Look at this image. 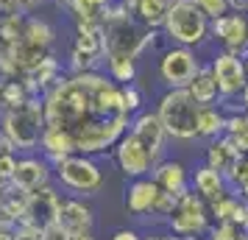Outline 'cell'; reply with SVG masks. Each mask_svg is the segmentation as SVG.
I'll return each instance as SVG.
<instances>
[{
    "mask_svg": "<svg viewBox=\"0 0 248 240\" xmlns=\"http://www.w3.org/2000/svg\"><path fill=\"white\" fill-rule=\"evenodd\" d=\"M45 126L64 128L76 140V154H101L117 145L131 126L120 84L101 70L64 76L42 95Z\"/></svg>",
    "mask_w": 248,
    "mask_h": 240,
    "instance_id": "cell-1",
    "label": "cell"
},
{
    "mask_svg": "<svg viewBox=\"0 0 248 240\" xmlns=\"http://www.w3.org/2000/svg\"><path fill=\"white\" fill-rule=\"evenodd\" d=\"M212 20L192 3V0H173L168 9V17L162 23V31L173 45H184L198 50L212 39Z\"/></svg>",
    "mask_w": 248,
    "mask_h": 240,
    "instance_id": "cell-2",
    "label": "cell"
},
{
    "mask_svg": "<svg viewBox=\"0 0 248 240\" xmlns=\"http://www.w3.org/2000/svg\"><path fill=\"white\" fill-rule=\"evenodd\" d=\"M0 131L14 143L17 151H36L45 131V103L42 98H28L14 109H3Z\"/></svg>",
    "mask_w": 248,
    "mask_h": 240,
    "instance_id": "cell-3",
    "label": "cell"
},
{
    "mask_svg": "<svg viewBox=\"0 0 248 240\" xmlns=\"http://www.w3.org/2000/svg\"><path fill=\"white\" fill-rule=\"evenodd\" d=\"M198 112H201V103L187 90H168L156 106V114L168 137L181 140V143L198 137Z\"/></svg>",
    "mask_w": 248,
    "mask_h": 240,
    "instance_id": "cell-4",
    "label": "cell"
},
{
    "mask_svg": "<svg viewBox=\"0 0 248 240\" xmlns=\"http://www.w3.org/2000/svg\"><path fill=\"white\" fill-rule=\"evenodd\" d=\"M53 171H56V179L62 182V187H67L78 195H95L106 182L101 165L92 162L87 154H70L67 160L53 165Z\"/></svg>",
    "mask_w": 248,
    "mask_h": 240,
    "instance_id": "cell-5",
    "label": "cell"
},
{
    "mask_svg": "<svg viewBox=\"0 0 248 240\" xmlns=\"http://www.w3.org/2000/svg\"><path fill=\"white\" fill-rule=\"evenodd\" d=\"M173 235L181 238H198L203 232H209V207L195 190L179 195V201L173 207V212L168 218Z\"/></svg>",
    "mask_w": 248,
    "mask_h": 240,
    "instance_id": "cell-6",
    "label": "cell"
},
{
    "mask_svg": "<svg viewBox=\"0 0 248 240\" xmlns=\"http://www.w3.org/2000/svg\"><path fill=\"white\" fill-rule=\"evenodd\" d=\"M198 67H201V59L192 48L173 45L159 59V79L168 90H187V84L195 79Z\"/></svg>",
    "mask_w": 248,
    "mask_h": 240,
    "instance_id": "cell-7",
    "label": "cell"
},
{
    "mask_svg": "<svg viewBox=\"0 0 248 240\" xmlns=\"http://www.w3.org/2000/svg\"><path fill=\"white\" fill-rule=\"evenodd\" d=\"M209 64H212L215 81H217V90H220V101L240 98L243 90H246V84H248V73H246V64H243V56H237L232 50H217Z\"/></svg>",
    "mask_w": 248,
    "mask_h": 240,
    "instance_id": "cell-8",
    "label": "cell"
},
{
    "mask_svg": "<svg viewBox=\"0 0 248 240\" xmlns=\"http://www.w3.org/2000/svg\"><path fill=\"white\" fill-rule=\"evenodd\" d=\"M212 39L237 56L248 53V12H226L212 20Z\"/></svg>",
    "mask_w": 248,
    "mask_h": 240,
    "instance_id": "cell-9",
    "label": "cell"
},
{
    "mask_svg": "<svg viewBox=\"0 0 248 240\" xmlns=\"http://www.w3.org/2000/svg\"><path fill=\"white\" fill-rule=\"evenodd\" d=\"M128 134L156 160V165L162 162V157H165V143H168V131H165V126H162V120H159L156 112H137L131 117Z\"/></svg>",
    "mask_w": 248,
    "mask_h": 240,
    "instance_id": "cell-10",
    "label": "cell"
},
{
    "mask_svg": "<svg viewBox=\"0 0 248 240\" xmlns=\"http://www.w3.org/2000/svg\"><path fill=\"white\" fill-rule=\"evenodd\" d=\"M59 209H62V195L45 184L28 195V209H25L23 221L17 224H31L36 229H47L50 224H59Z\"/></svg>",
    "mask_w": 248,
    "mask_h": 240,
    "instance_id": "cell-11",
    "label": "cell"
},
{
    "mask_svg": "<svg viewBox=\"0 0 248 240\" xmlns=\"http://www.w3.org/2000/svg\"><path fill=\"white\" fill-rule=\"evenodd\" d=\"M114 160L120 165V171H123L125 176H131V179L148 176V173H154V168H156V160H154L128 131L117 140V145H114Z\"/></svg>",
    "mask_w": 248,
    "mask_h": 240,
    "instance_id": "cell-12",
    "label": "cell"
},
{
    "mask_svg": "<svg viewBox=\"0 0 248 240\" xmlns=\"http://www.w3.org/2000/svg\"><path fill=\"white\" fill-rule=\"evenodd\" d=\"M50 171L53 168L45 157H23V160H17V171H14L12 182L28 193H34L39 187L50 184Z\"/></svg>",
    "mask_w": 248,
    "mask_h": 240,
    "instance_id": "cell-13",
    "label": "cell"
},
{
    "mask_svg": "<svg viewBox=\"0 0 248 240\" xmlns=\"http://www.w3.org/2000/svg\"><path fill=\"white\" fill-rule=\"evenodd\" d=\"M243 160V151L237 148V143L229 134H220V137L209 140L206 145V165H212L215 171H220L229 179L232 171L237 168V162Z\"/></svg>",
    "mask_w": 248,
    "mask_h": 240,
    "instance_id": "cell-14",
    "label": "cell"
},
{
    "mask_svg": "<svg viewBox=\"0 0 248 240\" xmlns=\"http://www.w3.org/2000/svg\"><path fill=\"white\" fill-rule=\"evenodd\" d=\"M162 193V187L154 182V176L148 179V176H140L131 187H128V193H125V207H128V212H134V215H154V207H156V198Z\"/></svg>",
    "mask_w": 248,
    "mask_h": 240,
    "instance_id": "cell-15",
    "label": "cell"
},
{
    "mask_svg": "<svg viewBox=\"0 0 248 240\" xmlns=\"http://www.w3.org/2000/svg\"><path fill=\"white\" fill-rule=\"evenodd\" d=\"M192 190L201 195L206 204H212L217 198H223L232 187H229V179L220 171H215L212 165H201L192 173Z\"/></svg>",
    "mask_w": 248,
    "mask_h": 240,
    "instance_id": "cell-16",
    "label": "cell"
},
{
    "mask_svg": "<svg viewBox=\"0 0 248 240\" xmlns=\"http://www.w3.org/2000/svg\"><path fill=\"white\" fill-rule=\"evenodd\" d=\"M39 151L50 165H59L62 160H67L70 154H76V140L70 131L56 126H45L42 131V140H39Z\"/></svg>",
    "mask_w": 248,
    "mask_h": 240,
    "instance_id": "cell-17",
    "label": "cell"
},
{
    "mask_svg": "<svg viewBox=\"0 0 248 240\" xmlns=\"http://www.w3.org/2000/svg\"><path fill=\"white\" fill-rule=\"evenodd\" d=\"M154 182L162 187V190H168L173 195H181L190 190V179H187V168L181 165L179 160H162L154 168Z\"/></svg>",
    "mask_w": 248,
    "mask_h": 240,
    "instance_id": "cell-18",
    "label": "cell"
},
{
    "mask_svg": "<svg viewBox=\"0 0 248 240\" xmlns=\"http://www.w3.org/2000/svg\"><path fill=\"white\" fill-rule=\"evenodd\" d=\"M187 92H190V95L201 103V106L220 101V90H217V81H215L212 64H201V67H198L195 79L187 84Z\"/></svg>",
    "mask_w": 248,
    "mask_h": 240,
    "instance_id": "cell-19",
    "label": "cell"
},
{
    "mask_svg": "<svg viewBox=\"0 0 248 240\" xmlns=\"http://www.w3.org/2000/svg\"><path fill=\"white\" fill-rule=\"evenodd\" d=\"M59 224L67 232L92 229V209L78 198H67V201H62V209H59Z\"/></svg>",
    "mask_w": 248,
    "mask_h": 240,
    "instance_id": "cell-20",
    "label": "cell"
},
{
    "mask_svg": "<svg viewBox=\"0 0 248 240\" xmlns=\"http://www.w3.org/2000/svg\"><path fill=\"white\" fill-rule=\"evenodd\" d=\"M173 0H134L131 3V14L148 28H162L165 17H168V9Z\"/></svg>",
    "mask_w": 248,
    "mask_h": 240,
    "instance_id": "cell-21",
    "label": "cell"
},
{
    "mask_svg": "<svg viewBox=\"0 0 248 240\" xmlns=\"http://www.w3.org/2000/svg\"><path fill=\"white\" fill-rule=\"evenodd\" d=\"M220 134H226V112L223 106L217 103H206V106H201V112H198V137L203 140H215L220 137Z\"/></svg>",
    "mask_w": 248,
    "mask_h": 240,
    "instance_id": "cell-22",
    "label": "cell"
},
{
    "mask_svg": "<svg viewBox=\"0 0 248 240\" xmlns=\"http://www.w3.org/2000/svg\"><path fill=\"white\" fill-rule=\"evenodd\" d=\"M109 6H112V0H70V14L76 17V23L103 25Z\"/></svg>",
    "mask_w": 248,
    "mask_h": 240,
    "instance_id": "cell-23",
    "label": "cell"
},
{
    "mask_svg": "<svg viewBox=\"0 0 248 240\" xmlns=\"http://www.w3.org/2000/svg\"><path fill=\"white\" fill-rule=\"evenodd\" d=\"M28 14H0V48L17 45L25 34Z\"/></svg>",
    "mask_w": 248,
    "mask_h": 240,
    "instance_id": "cell-24",
    "label": "cell"
},
{
    "mask_svg": "<svg viewBox=\"0 0 248 240\" xmlns=\"http://www.w3.org/2000/svg\"><path fill=\"white\" fill-rule=\"evenodd\" d=\"M226 134L234 140L243 154H248V112L243 106L234 112H226Z\"/></svg>",
    "mask_w": 248,
    "mask_h": 240,
    "instance_id": "cell-25",
    "label": "cell"
},
{
    "mask_svg": "<svg viewBox=\"0 0 248 240\" xmlns=\"http://www.w3.org/2000/svg\"><path fill=\"white\" fill-rule=\"evenodd\" d=\"M28 190H23V187H17L14 182H9L6 184V190H3V207H6V212L14 218V224L17 221H23V215H25V209H28Z\"/></svg>",
    "mask_w": 248,
    "mask_h": 240,
    "instance_id": "cell-26",
    "label": "cell"
},
{
    "mask_svg": "<svg viewBox=\"0 0 248 240\" xmlns=\"http://www.w3.org/2000/svg\"><path fill=\"white\" fill-rule=\"evenodd\" d=\"M229 187L248 201V154H243V160L237 162V168L232 171V176H229Z\"/></svg>",
    "mask_w": 248,
    "mask_h": 240,
    "instance_id": "cell-27",
    "label": "cell"
},
{
    "mask_svg": "<svg viewBox=\"0 0 248 240\" xmlns=\"http://www.w3.org/2000/svg\"><path fill=\"white\" fill-rule=\"evenodd\" d=\"M209 240H243L246 238V229H240L232 221H217L215 226H209Z\"/></svg>",
    "mask_w": 248,
    "mask_h": 240,
    "instance_id": "cell-28",
    "label": "cell"
},
{
    "mask_svg": "<svg viewBox=\"0 0 248 240\" xmlns=\"http://www.w3.org/2000/svg\"><path fill=\"white\" fill-rule=\"evenodd\" d=\"M237 198H240V195L226 193L223 198L212 201V204H209V215H215L217 221H232V215H234V207H237Z\"/></svg>",
    "mask_w": 248,
    "mask_h": 240,
    "instance_id": "cell-29",
    "label": "cell"
},
{
    "mask_svg": "<svg viewBox=\"0 0 248 240\" xmlns=\"http://www.w3.org/2000/svg\"><path fill=\"white\" fill-rule=\"evenodd\" d=\"M120 92H123V106H125V112L134 117V114L142 109V92L137 90L134 84H123V87H120Z\"/></svg>",
    "mask_w": 248,
    "mask_h": 240,
    "instance_id": "cell-30",
    "label": "cell"
},
{
    "mask_svg": "<svg viewBox=\"0 0 248 240\" xmlns=\"http://www.w3.org/2000/svg\"><path fill=\"white\" fill-rule=\"evenodd\" d=\"M192 3H195L209 20H215V17H220V14L229 12V0H192Z\"/></svg>",
    "mask_w": 248,
    "mask_h": 240,
    "instance_id": "cell-31",
    "label": "cell"
},
{
    "mask_svg": "<svg viewBox=\"0 0 248 240\" xmlns=\"http://www.w3.org/2000/svg\"><path fill=\"white\" fill-rule=\"evenodd\" d=\"M17 171V157L14 154H0V182H12Z\"/></svg>",
    "mask_w": 248,
    "mask_h": 240,
    "instance_id": "cell-32",
    "label": "cell"
},
{
    "mask_svg": "<svg viewBox=\"0 0 248 240\" xmlns=\"http://www.w3.org/2000/svg\"><path fill=\"white\" fill-rule=\"evenodd\" d=\"M14 240H42V229L31 224H14Z\"/></svg>",
    "mask_w": 248,
    "mask_h": 240,
    "instance_id": "cell-33",
    "label": "cell"
},
{
    "mask_svg": "<svg viewBox=\"0 0 248 240\" xmlns=\"http://www.w3.org/2000/svg\"><path fill=\"white\" fill-rule=\"evenodd\" d=\"M42 240H70V232L62 224H50L47 229H42Z\"/></svg>",
    "mask_w": 248,
    "mask_h": 240,
    "instance_id": "cell-34",
    "label": "cell"
},
{
    "mask_svg": "<svg viewBox=\"0 0 248 240\" xmlns=\"http://www.w3.org/2000/svg\"><path fill=\"white\" fill-rule=\"evenodd\" d=\"M0 14H23V0H0Z\"/></svg>",
    "mask_w": 248,
    "mask_h": 240,
    "instance_id": "cell-35",
    "label": "cell"
},
{
    "mask_svg": "<svg viewBox=\"0 0 248 240\" xmlns=\"http://www.w3.org/2000/svg\"><path fill=\"white\" fill-rule=\"evenodd\" d=\"M112 240H142L140 235H137L134 229H120V232H114Z\"/></svg>",
    "mask_w": 248,
    "mask_h": 240,
    "instance_id": "cell-36",
    "label": "cell"
},
{
    "mask_svg": "<svg viewBox=\"0 0 248 240\" xmlns=\"http://www.w3.org/2000/svg\"><path fill=\"white\" fill-rule=\"evenodd\" d=\"M14 151H17V148H14V143L0 131V154H14Z\"/></svg>",
    "mask_w": 248,
    "mask_h": 240,
    "instance_id": "cell-37",
    "label": "cell"
},
{
    "mask_svg": "<svg viewBox=\"0 0 248 240\" xmlns=\"http://www.w3.org/2000/svg\"><path fill=\"white\" fill-rule=\"evenodd\" d=\"M6 226H14V218L6 212V207H3V201H0V229H6Z\"/></svg>",
    "mask_w": 248,
    "mask_h": 240,
    "instance_id": "cell-38",
    "label": "cell"
},
{
    "mask_svg": "<svg viewBox=\"0 0 248 240\" xmlns=\"http://www.w3.org/2000/svg\"><path fill=\"white\" fill-rule=\"evenodd\" d=\"M70 240H95L92 229H81V232H70Z\"/></svg>",
    "mask_w": 248,
    "mask_h": 240,
    "instance_id": "cell-39",
    "label": "cell"
},
{
    "mask_svg": "<svg viewBox=\"0 0 248 240\" xmlns=\"http://www.w3.org/2000/svg\"><path fill=\"white\" fill-rule=\"evenodd\" d=\"M0 240H14V226L0 229Z\"/></svg>",
    "mask_w": 248,
    "mask_h": 240,
    "instance_id": "cell-40",
    "label": "cell"
},
{
    "mask_svg": "<svg viewBox=\"0 0 248 240\" xmlns=\"http://www.w3.org/2000/svg\"><path fill=\"white\" fill-rule=\"evenodd\" d=\"M240 101H243V109L248 112V84H246V90H243V95H240Z\"/></svg>",
    "mask_w": 248,
    "mask_h": 240,
    "instance_id": "cell-41",
    "label": "cell"
},
{
    "mask_svg": "<svg viewBox=\"0 0 248 240\" xmlns=\"http://www.w3.org/2000/svg\"><path fill=\"white\" fill-rule=\"evenodd\" d=\"M159 240H184L181 235H168V238H159Z\"/></svg>",
    "mask_w": 248,
    "mask_h": 240,
    "instance_id": "cell-42",
    "label": "cell"
},
{
    "mask_svg": "<svg viewBox=\"0 0 248 240\" xmlns=\"http://www.w3.org/2000/svg\"><path fill=\"white\" fill-rule=\"evenodd\" d=\"M3 190H6V182H0V198H3Z\"/></svg>",
    "mask_w": 248,
    "mask_h": 240,
    "instance_id": "cell-43",
    "label": "cell"
},
{
    "mask_svg": "<svg viewBox=\"0 0 248 240\" xmlns=\"http://www.w3.org/2000/svg\"><path fill=\"white\" fill-rule=\"evenodd\" d=\"M243 64H246V73H248V53L243 56Z\"/></svg>",
    "mask_w": 248,
    "mask_h": 240,
    "instance_id": "cell-44",
    "label": "cell"
},
{
    "mask_svg": "<svg viewBox=\"0 0 248 240\" xmlns=\"http://www.w3.org/2000/svg\"><path fill=\"white\" fill-rule=\"evenodd\" d=\"M123 3H128V6H131V3H134V0H123Z\"/></svg>",
    "mask_w": 248,
    "mask_h": 240,
    "instance_id": "cell-45",
    "label": "cell"
},
{
    "mask_svg": "<svg viewBox=\"0 0 248 240\" xmlns=\"http://www.w3.org/2000/svg\"><path fill=\"white\" fill-rule=\"evenodd\" d=\"M142 240H159V238H142Z\"/></svg>",
    "mask_w": 248,
    "mask_h": 240,
    "instance_id": "cell-46",
    "label": "cell"
},
{
    "mask_svg": "<svg viewBox=\"0 0 248 240\" xmlns=\"http://www.w3.org/2000/svg\"><path fill=\"white\" fill-rule=\"evenodd\" d=\"M243 240H248V232H246V238H243Z\"/></svg>",
    "mask_w": 248,
    "mask_h": 240,
    "instance_id": "cell-47",
    "label": "cell"
},
{
    "mask_svg": "<svg viewBox=\"0 0 248 240\" xmlns=\"http://www.w3.org/2000/svg\"><path fill=\"white\" fill-rule=\"evenodd\" d=\"M0 109H3V106H0Z\"/></svg>",
    "mask_w": 248,
    "mask_h": 240,
    "instance_id": "cell-48",
    "label": "cell"
}]
</instances>
